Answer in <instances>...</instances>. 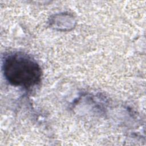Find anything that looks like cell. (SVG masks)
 I'll return each instance as SVG.
<instances>
[{"label": "cell", "mask_w": 146, "mask_h": 146, "mask_svg": "<svg viewBox=\"0 0 146 146\" xmlns=\"http://www.w3.org/2000/svg\"><path fill=\"white\" fill-rule=\"evenodd\" d=\"M6 80L11 85L30 88L37 84L41 78V68L31 56L16 52L8 55L3 63Z\"/></svg>", "instance_id": "obj_1"}]
</instances>
